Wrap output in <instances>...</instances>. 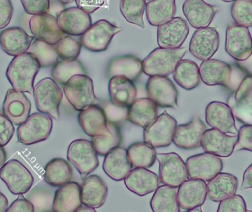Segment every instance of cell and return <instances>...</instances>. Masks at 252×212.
Masks as SVG:
<instances>
[{
	"label": "cell",
	"instance_id": "obj_23",
	"mask_svg": "<svg viewBox=\"0 0 252 212\" xmlns=\"http://www.w3.org/2000/svg\"><path fill=\"white\" fill-rule=\"evenodd\" d=\"M78 117L81 128L90 137L106 135L110 132L106 113L100 105H91L80 111Z\"/></svg>",
	"mask_w": 252,
	"mask_h": 212
},
{
	"label": "cell",
	"instance_id": "obj_10",
	"mask_svg": "<svg viewBox=\"0 0 252 212\" xmlns=\"http://www.w3.org/2000/svg\"><path fill=\"white\" fill-rule=\"evenodd\" d=\"M177 127L174 117L164 111L156 121L144 130L143 139L154 148H165L173 142V135Z\"/></svg>",
	"mask_w": 252,
	"mask_h": 212
},
{
	"label": "cell",
	"instance_id": "obj_6",
	"mask_svg": "<svg viewBox=\"0 0 252 212\" xmlns=\"http://www.w3.org/2000/svg\"><path fill=\"white\" fill-rule=\"evenodd\" d=\"M53 129L51 117L44 113H34L17 129L18 141L25 145L47 140Z\"/></svg>",
	"mask_w": 252,
	"mask_h": 212
},
{
	"label": "cell",
	"instance_id": "obj_9",
	"mask_svg": "<svg viewBox=\"0 0 252 212\" xmlns=\"http://www.w3.org/2000/svg\"><path fill=\"white\" fill-rule=\"evenodd\" d=\"M0 178L15 195L27 193L34 183L31 172L17 160H10L0 168Z\"/></svg>",
	"mask_w": 252,
	"mask_h": 212
},
{
	"label": "cell",
	"instance_id": "obj_8",
	"mask_svg": "<svg viewBox=\"0 0 252 212\" xmlns=\"http://www.w3.org/2000/svg\"><path fill=\"white\" fill-rule=\"evenodd\" d=\"M122 31V28L111 23L106 19H100L92 24L81 37V44L87 50L95 53L107 50L115 35Z\"/></svg>",
	"mask_w": 252,
	"mask_h": 212
},
{
	"label": "cell",
	"instance_id": "obj_60",
	"mask_svg": "<svg viewBox=\"0 0 252 212\" xmlns=\"http://www.w3.org/2000/svg\"><path fill=\"white\" fill-rule=\"evenodd\" d=\"M59 2L62 3L63 4H70V3L73 2V1H76V0H58Z\"/></svg>",
	"mask_w": 252,
	"mask_h": 212
},
{
	"label": "cell",
	"instance_id": "obj_11",
	"mask_svg": "<svg viewBox=\"0 0 252 212\" xmlns=\"http://www.w3.org/2000/svg\"><path fill=\"white\" fill-rule=\"evenodd\" d=\"M146 91L148 98L157 106L178 109L177 89L171 80L166 76H150L147 81Z\"/></svg>",
	"mask_w": 252,
	"mask_h": 212
},
{
	"label": "cell",
	"instance_id": "obj_38",
	"mask_svg": "<svg viewBox=\"0 0 252 212\" xmlns=\"http://www.w3.org/2000/svg\"><path fill=\"white\" fill-rule=\"evenodd\" d=\"M173 79L182 88L194 90L201 82L199 67L192 61L181 60L173 72Z\"/></svg>",
	"mask_w": 252,
	"mask_h": 212
},
{
	"label": "cell",
	"instance_id": "obj_19",
	"mask_svg": "<svg viewBox=\"0 0 252 212\" xmlns=\"http://www.w3.org/2000/svg\"><path fill=\"white\" fill-rule=\"evenodd\" d=\"M238 135H229L217 129H207L201 138V147L206 152L221 158L231 156L235 151Z\"/></svg>",
	"mask_w": 252,
	"mask_h": 212
},
{
	"label": "cell",
	"instance_id": "obj_4",
	"mask_svg": "<svg viewBox=\"0 0 252 212\" xmlns=\"http://www.w3.org/2000/svg\"><path fill=\"white\" fill-rule=\"evenodd\" d=\"M199 72L201 80L206 85H220L237 90L241 83L239 78L235 77L232 66L218 59L204 61L200 65Z\"/></svg>",
	"mask_w": 252,
	"mask_h": 212
},
{
	"label": "cell",
	"instance_id": "obj_15",
	"mask_svg": "<svg viewBox=\"0 0 252 212\" xmlns=\"http://www.w3.org/2000/svg\"><path fill=\"white\" fill-rule=\"evenodd\" d=\"M219 47V34L216 28L206 27L197 29L189 43V50L199 60L211 59Z\"/></svg>",
	"mask_w": 252,
	"mask_h": 212
},
{
	"label": "cell",
	"instance_id": "obj_53",
	"mask_svg": "<svg viewBox=\"0 0 252 212\" xmlns=\"http://www.w3.org/2000/svg\"><path fill=\"white\" fill-rule=\"evenodd\" d=\"M34 210L35 209H34L33 204L31 201L25 199L23 195H19V198L9 207L7 212H33Z\"/></svg>",
	"mask_w": 252,
	"mask_h": 212
},
{
	"label": "cell",
	"instance_id": "obj_28",
	"mask_svg": "<svg viewBox=\"0 0 252 212\" xmlns=\"http://www.w3.org/2000/svg\"><path fill=\"white\" fill-rule=\"evenodd\" d=\"M81 205V186L77 182H69L56 190L52 210L56 212H74Z\"/></svg>",
	"mask_w": 252,
	"mask_h": 212
},
{
	"label": "cell",
	"instance_id": "obj_44",
	"mask_svg": "<svg viewBox=\"0 0 252 212\" xmlns=\"http://www.w3.org/2000/svg\"><path fill=\"white\" fill-rule=\"evenodd\" d=\"M146 7L145 0H121L120 10L127 22L145 28L143 15Z\"/></svg>",
	"mask_w": 252,
	"mask_h": 212
},
{
	"label": "cell",
	"instance_id": "obj_14",
	"mask_svg": "<svg viewBox=\"0 0 252 212\" xmlns=\"http://www.w3.org/2000/svg\"><path fill=\"white\" fill-rule=\"evenodd\" d=\"M188 177L209 182L221 173L223 162L220 157L205 152L189 157L186 161Z\"/></svg>",
	"mask_w": 252,
	"mask_h": 212
},
{
	"label": "cell",
	"instance_id": "obj_59",
	"mask_svg": "<svg viewBox=\"0 0 252 212\" xmlns=\"http://www.w3.org/2000/svg\"><path fill=\"white\" fill-rule=\"evenodd\" d=\"M76 212H95V209L92 208V207H88V206L84 205V204H83V206L81 205V207H79V208L77 210Z\"/></svg>",
	"mask_w": 252,
	"mask_h": 212
},
{
	"label": "cell",
	"instance_id": "obj_49",
	"mask_svg": "<svg viewBox=\"0 0 252 212\" xmlns=\"http://www.w3.org/2000/svg\"><path fill=\"white\" fill-rule=\"evenodd\" d=\"M242 150L252 152V124H246L238 130V141L235 145V151Z\"/></svg>",
	"mask_w": 252,
	"mask_h": 212
},
{
	"label": "cell",
	"instance_id": "obj_35",
	"mask_svg": "<svg viewBox=\"0 0 252 212\" xmlns=\"http://www.w3.org/2000/svg\"><path fill=\"white\" fill-rule=\"evenodd\" d=\"M73 176L72 166L63 158H53L44 168V181L53 187H60L70 182Z\"/></svg>",
	"mask_w": 252,
	"mask_h": 212
},
{
	"label": "cell",
	"instance_id": "obj_29",
	"mask_svg": "<svg viewBox=\"0 0 252 212\" xmlns=\"http://www.w3.org/2000/svg\"><path fill=\"white\" fill-rule=\"evenodd\" d=\"M34 40L19 27L6 28L0 33V46L9 56H17L26 53Z\"/></svg>",
	"mask_w": 252,
	"mask_h": 212
},
{
	"label": "cell",
	"instance_id": "obj_3",
	"mask_svg": "<svg viewBox=\"0 0 252 212\" xmlns=\"http://www.w3.org/2000/svg\"><path fill=\"white\" fill-rule=\"evenodd\" d=\"M33 96L40 112L59 120V106L63 98V93L54 80L46 78L40 81L34 87Z\"/></svg>",
	"mask_w": 252,
	"mask_h": 212
},
{
	"label": "cell",
	"instance_id": "obj_37",
	"mask_svg": "<svg viewBox=\"0 0 252 212\" xmlns=\"http://www.w3.org/2000/svg\"><path fill=\"white\" fill-rule=\"evenodd\" d=\"M236 115L243 120L252 117V76L247 75L237 88L232 103Z\"/></svg>",
	"mask_w": 252,
	"mask_h": 212
},
{
	"label": "cell",
	"instance_id": "obj_46",
	"mask_svg": "<svg viewBox=\"0 0 252 212\" xmlns=\"http://www.w3.org/2000/svg\"><path fill=\"white\" fill-rule=\"evenodd\" d=\"M54 46L58 56L61 59L75 60L79 56L82 44L71 36H64Z\"/></svg>",
	"mask_w": 252,
	"mask_h": 212
},
{
	"label": "cell",
	"instance_id": "obj_41",
	"mask_svg": "<svg viewBox=\"0 0 252 212\" xmlns=\"http://www.w3.org/2000/svg\"><path fill=\"white\" fill-rule=\"evenodd\" d=\"M109 132L108 134L94 136L92 139L97 155L106 156L109 152L118 148L122 142V133L118 124L108 121Z\"/></svg>",
	"mask_w": 252,
	"mask_h": 212
},
{
	"label": "cell",
	"instance_id": "obj_61",
	"mask_svg": "<svg viewBox=\"0 0 252 212\" xmlns=\"http://www.w3.org/2000/svg\"><path fill=\"white\" fill-rule=\"evenodd\" d=\"M202 210H201V207H195V208L192 209V210H189V212H201Z\"/></svg>",
	"mask_w": 252,
	"mask_h": 212
},
{
	"label": "cell",
	"instance_id": "obj_24",
	"mask_svg": "<svg viewBox=\"0 0 252 212\" xmlns=\"http://www.w3.org/2000/svg\"><path fill=\"white\" fill-rule=\"evenodd\" d=\"M124 183L130 192L139 196H145L157 190L160 179L156 173L147 168L136 167L124 179Z\"/></svg>",
	"mask_w": 252,
	"mask_h": 212
},
{
	"label": "cell",
	"instance_id": "obj_40",
	"mask_svg": "<svg viewBox=\"0 0 252 212\" xmlns=\"http://www.w3.org/2000/svg\"><path fill=\"white\" fill-rule=\"evenodd\" d=\"M127 151L129 159L135 168H149L157 159V152L154 147L145 142H134Z\"/></svg>",
	"mask_w": 252,
	"mask_h": 212
},
{
	"label": "cell",
	"instance_id": "obj_51",
	"mask_svg": "<svg viewBox=\"0 0 252 212\" xmlns=\"http://www.w3.org/2000/svg\"><path fill=\"white\" fill-rule=\"evenodd\" d=\"M15 129L13 122L4 115L0 113V145L5 146L11 140Z\"/></svg>",
	"mask_w": 252,
	"mask_h": 212
},
{
	"label": "cell",
	"instance_id": "obj_31",
	"mask_svg": "<svg viewBox=\"0 0 252 212\" xmlns=\"http://www.w3.org/2000/svg\"><path fill=\"white\" fill-rule=\"evenodd\" d=\"M127 151L122 147L112 150L105 156L103 168L105 173L113 180H124L132 169Z\"/></svg>",
	"mask_w": 252,
	"mask_h": 212
},
{
	"label": "cell",
	"instance_id": "obj_5",
	"mask_svg": "<svg viewBox=\"0 0 252 212\" xmlns=\"http://www.w3.org/2000/svg\"><path fill=\"white\" fill-rule=\"evenodd\" d=\"M67 158L75 166L84 180L99 166L97 151L91 141L76 139L68 148Z\"/></svg>",
	"mask_w": 252,
	"mask_h": 212
},
{
	"label": "cell",
	"instance_id": "obj_47",
	"mask_svg": "<svg viewBox=\"0 0 252 212\" xmlns=\"http://www.w3.org/2000/svg\"><path fill=\"white\" fill-rule=\"evenodd\" d=\"M100 106L104 110L108 121L120 125L128 120V108L117 106L108 101L103 102Z\"/></svg>",
	"mask_w": 252,
	"mask_h": 212
},
{
	"label": "cell",
	"instance_id": "obj_32",
	"mask_svg": "<svg viewBox=\"0 0 252 212\" xmlns=\"http://www.w3.org/2000/svg\"><path fill=\"white\" fill-rule=\"evenodd\" d=\"M208 182L207 196L214 202H220L235 195L238 190V178L230 173H219Z\"/></svg>",
	"mask_w": 252,
	"mask_h": 212
},
{
	"label": "cell",
	"instance_id": "obj_26",
	"mask_svg": "<svg viewBox=\"0 0 252 212\" xmlns=\"http://www.w3.org/2000/svg\"><path fill=\"white\" fill-rule=\"evenodd\" d=\"M31 103L22 91L8 90L3 103V114L16 125L26 121L31 113Z\"/></svg>",
	"mask_w": 252,
	"mask_h": 212
},
{
	"label": "cell",
	"instance_id": "obj_18",
	"mask_svg": "<svg viewBox=\"0 0 252 212\" xmlns=\"http://www.w3.org/2000/svg\"><path fill=\"white\" fill-rule=\"evenodd\" d=\"M189 32L186 21L182 17H174L158 27L157 42L162 48H179L188 38Z\"/></svg>",
	"mask_w": 252,
	"mask_h": 212
},
{
	"label": "cell",
	"instance_id": "obj_13",
	"mask_svg": "<svg viewBox=\"0 0 252 212\" xmlns=\"http://www.w3.org/2000/svg\"><path fill=\"white\" fill-rule=\"evenodd\" d=\"M159 163V177L164 185L178 188L188 180L186 164L176 152L157 153Z\"/></svg>",
	"mask_w": 252,
	"mask_h": 212
},
{
	"label": "cell",
	"instance_id": "obj_45",
	"mask_svg": "<svg viewBox=\"0 0 252 212\" xmlns=\"http://www.w3.org/2000/svg\"><path fill=\"white\" fill-rule=\"evenodd\" d=\"M232 19L237 25L252 27V0H236L231 8Z\"/></svg>",
	"mask_w": 252,
	"mask_h": 212
},
{
	"label": "cell",
	"instance_id": "obj_30",
	"mask_svg": "<svg viewBox=\"0 0 252 212\" xmlns=\"http://www.w3.org/2000/svg\"><path fill=\"white\" fill-rule=\"evenodd\" d=\"M109 99L112 104L128 108L137 96L133 81L124 76H114L109 82Z\"/></svg>",
	"mask_w": 252,
	"mask_h": 212
},
{
	"label": "cell",
	"instance_id": "obj_22",
	"mask_svg": "<svg viewBox=\"0 0 252 212\" xmlns=\"http://www.w3.org/2000/svg\"><path fill=\"white\" fill-rule=\"evenodd\" d=\"M207 197V186L201 179H189L184 182L177 191L178 202L182 210L189 211L201 207Z\"/></svg>",
	"mask_w": 252,
	"mask_h": 212
},
{
	"label": "cell",
	"instance_id": "obj_56",
	"mask_svg": "<svg viewBox=\"0 0 252 212\" xmlns=\"http://www.w3.org/2000/svg\"><path fill=\"white\" fill-rule=\"evenodd\" d=\"M237 65L244 73L250 75V76H252V53L251 56L246 60L238 61Z\"/></svg>",
	"mask_w": 252,
	"mask_h": 212
},
{
	"label": "cell",
	"instance_id": "obj_17",
	"mask_svg": "<svg viewBox=\"0 0 252 212\" xmlns=\"http://www.w3.org/2000/svg\"><path fill=\"white\" fill-rule=\"evenodd\" d=\"M205 119L212 128L227 134L238 135L235 116L229 105L219 101L211 102L206 108Z\"/></svg>",
	"mask_w": 252,
	"mask_h": 212
},
{
	"label": "cell",
	"instance_id": "obj_36",
	"mask_svg": "<svg viewBox=\"0 0 252 212\" xmlns=\"http://www.w3.org/2000/svg\"><path fill=\"white\" fill-rule=\"evenodd\" d=\"M176 0H151L145 7L147 19L150 25L160 26L174 18Z\"/></svg>",
	"mask_w": 252,
	"mask_h": 212
},
{
	"label": "cell",
	"instance_id": "obj_63",
	"mask_svg": "<svg viewBox=\"0 0 252 212\" xmlns=\"http://www.w3.org/2000/svg\"><path fill=\"white\" fill-rule=\"evenodd\" d=\"M145 1H151V0H145Z\"/></svg>",
	"mask_w": 252,
	"mask_h": 212
},
{
	"label": "cell",
	"instance_id": "obj_58",
	"mask_svg": "<svg viewBox=\"0 0 252 212\" xmlns=\"http://www.w3.org/2000/svg\"><path fill=\"white\" fill-rule=\"evenodd\" d=\"M6 160H7V154H6L5 150L3 146L0 145V168L5 164Z\"/></svg>",
	"mask_w": 252,
	"mask_h": 212
},
{
	"label": "cell",
	"instance_id": "obj_20",
	"mask_svg": "<svg viewBox=\"0 0 252 212\" xmlns=\"http://www.w3.org/2000/svg\"><path fill=\"white\" fill-rule=\"evenodd\" d=\"M56 19L63 33L72 36H81L92 25L90 15L78 7L62 10Z\"/></svg>",
	"mask_w": 252,
	"mask_h": 212
},
{
	"label": "cell",
	"instance_id": "obj_48",
	"mask_svg": "<svg viewBox=\"0 0 252 212\" xmlns=\"http://www.w3.org/2000/svg\"><path fill=\"white\" fill-rule=\"evenodd\" d=\"M247 211V204L241 195H234L220 201L218 208L219 212H245Z\"/></svg>",
	"mask_w": 252,
	"mask_h": 212
},
{
	"label": "cell",
	"instance_id": "obj_42",
	"mask_svg": "<svg viewBox=\"0 0 252 212\" xmlns=\"http://www.w3.org/2000/svg\"><path fill=\"white\" fill-rule=\"evenodd\" d=\"M76 75H87V71L80 61L63 60L53 66L52 77L56 83L65 84Z\"/></svg>",
	"mask_w": 252,
	"mask_h": 212
},
{
	"label": "cell",
	"instance_id": "obj_12",
	"mask_svg": "<svg viewBox=\"0 0 252 212\" xmlns=\"http://www.w3.org/2000/svg\"><path fill=\"white\" fill-rule=\"evenodd\" d=\"M226 53L238 61L246 60L252 53V38L247 27L229 24L226 28Z\"/></svg>",
	"mask_w": 252,
	"mask_h": 212
},
{
	"label": "cell",
	"instance_id": "obj_33",
	"mask_svg": "<svg viewBox=\"0 0 252 212\" xmlns=\"http://www.w3.org/2000/svg\"><path fill=\"white\" fill-rule=\"evenodd\" d=\"M158 117L157 105L150 98L136 99L128 107L129 121L143 128L152 124Z\"/></svg>",
	"mask_w": 252,
	"mask_h": 212
},
{
	"label": "cell",
	"instance_id": "obj_57",
	"mask_svg": "<svg viewBox=\"0 0 252 212\" xmlns=\"http://www.w3.org/2000/svg\"><path fill=\"white\" fill-rule=\"evenodd\" d=\"M8 209V201L7 198L0 192V212H7Z\"/></svg>",
	"mask_w": 252,
	"mask_h": 212
},
{
	"label": "cell",
	"instance_id": "obj_7",
	"mask_svg": "<svg viewBox=\"0 0 252 212\" xmlns=\"http://www.w3.org/2000/svg\"><path fill=\"white\" fill-rule=\"evenodd\" d=\"M65 95L76 111H81L95 103L93 81L87 75H76L64 85Z\"/></svg>",
	"mask_w": 252,
	"mask_h": 212
},
{
	"label": "cell",
	"instance_id": "obj_62",
	"mask_svg": "<svg viewBox=\"0 0 252 212\" xmlns=\"http://www.w3.org/2000/svg\"><path fill=\"white\" fill-rule=\"evenodd\" d=\"M222 1H225V2H232V1H236V0H222Z\"/></svg>",
	"mask_w": 252,
	"mask_h": 212
},
{
	"label": "cell",
	"instance_id": "obj_27",
	"mask_svg": "<svg viewBox=\"0 0 252 212\" xmlns=\"http://www.w3.org/2000/svg\"><path fill=\"white\" fill-rule=\"evenodd\" d=\"M82 204L92 208L101 207L106 202L108 195V186L100 176L97 175L87 176L81 186Z\"/></svg>",
	"mask_w": 252,
	"mask_h": 212
},
{
	"label": "cell",
	"instance_id": "obj_16",
	"mask_svg": "<svg viewBox=\"0 0 252 212\" xmlns=\"http://www.w3.org/2000/svg\"><path fill=\"white\" fill-rule=\"evenodd\" d=\"M29 27L35 39L50 45H56L65 36L56 18L47 13L33 15L30 19Z\"/></svg>",
	"mask_w": 252,
	"mask_h": 212
},
{
	"label": "cell",
	"instance_id": "obj_50",
	"mask_svg": "<svg viewBox=\"0 0 252 212\" xmlns=\"http://www.w3.org/2000/svg\"><path fill=\"white\" fill-rule=\"evenodd\" d=\"M24 10L28 14H42L48 12L50 0H20Z\"/></svg>",
	"mask_w": 252,
	"mask_h": 212
},
{
	"label": "cell",
	"instance_id": "obj_43",
	"mask_svg": "<svg viewBox=\"0 0 252 212\" xmlns=\"http://www.w3.org/2000/svg\"><path fill=\"white\" fill-rule=\"evenodd\" d=\"M27 52L35 56L41 67L54 66L59 61V56L55 46L38 39H34L32 41Z\"/></svg>",
	"mask_w": 252,
	"mask_h": 212
},
{
	"label": "cell",
	"instance_id": "obj_39",
	"mask_svg": "<svg viewBox=\"0 0 252 212\" xmlns=\"http://www.w3.org/2000/svg\"><path fill=\"white\" fill-rule=\"evenodd\" d=\"M150 206L154 212H180L176 188L167 185L158 186L150 201Z\"/></svg>",
	"mask_w": 252,
	"mask_h": 212
},
{
	"label": "cell",
	"instance_id": "obj_21",
	"mask_svg": "<svg viewBox=\"0 0 252 212\" xmlns=\"http://www.w3.org/2000/svg\"><path fill=\"white\" fill-rule=\"evenodd\" d=\"M206 130L207 126L201 117L195 115L188 124L177 125L173 135V143L182 149H196L201 147V138Z\"/></svg>",
	"mask_w": 252,
	"mask_h": 212
},
{
	"label": "cell",
	"instance_id": "obj_52",
	"mask_svg": "<svg viewBox=\"0 0 252 212\" xmlns=\"http://www.w3.org/2000/svg\"><path fill=\"white\" fill-rule=\"evenodd\" d=\"M13 7L10 0H0V29L7 27L11 21Z\"/></svg>",
	"mask_w": 252,
	"mask_h": 212
},
{
	"label": "cell",
	"instance_id": "obj_2",
	"mask_svg": "<svg viewBox=\"0 0 252 212\" xmlns=\"http://www.w3.org/2000/svg\"><path fill=\"white\" fill-rule=\"evenodd\" d=\"M186 53L185 47L155 49L142 61V70L148 76L168 77Z\"/></svg>",
	"mask_w": 252,
	"mask_h": 212
},
{
	"label": "cell",
	"instance_id": "obj_34",
	"mask_svg": "<svg viewBox=\"0 0 252 212\" xmlns=\"http://www.w3.org/2000/svg\"><path fill=\"white\" fill-rule=\"evenodd\" d=\"M142 70V61L132 55L119 56L111 61L108 66L107 75L109 78L124 76L135 81L139 78Z\"/></svg>",
	"mask_w": 252,
	"mask_h": 212
},
{
	"label": "cell",
	"instance_id": "obj_54",
	"mask_svg": "<svg viewBox=\"0 0 252 212\" xmlns=\"http://www.w3.org/2000/svg\"><path fill=\"white\" fill-rule=\"evenodd\" d=\"M75 1L78 7L91 14L103 7L106 0H76Z\"/></svg>",
	"mask_w": 252,
	"mask_h": 212
},
{
	"label": "cell",
	"instance_id": "obj_25",
	"mask_svg": "<svg viewBox=\"0 0 252 212\" xmlns=\"http://www.w3.org/2000/svg\"><path fill=\"white\" fill-rule=\"evenodd\" d=\"M219 8L204 0H185L182 11L187 20L194 28L209 27L213 22Z\"/></svg>",
	"mask_w": 252,
	"mask_h": 212
},
{
	"label": "cell",
	"instance_id": "obj_55",
	"mask_svg": "<svg viewBox=\"0 0 252 212\" xmlns=\"http://www.w3.org/2000/svg\"><path fill=\"white\" fill-rule=\"evenodd\" d=\"M241 189V190L252 189V163L244 171Z\"/></svg>",
	"mask_w": 252,
	"mask_h": 212
},
{
	"label": "cell",
	"instance_id": "obj_1",
	"mask_svg": "<svg viewBox=\"0 0 252 212\" xmlns=\"http://www.w3.org/2000/svg\"><path fill=\"white\" fill-rule=\"evenodd\" d=\"M41 67L35 56L26 52L13 58L6 75L15 90L32 94L34 81Z\"/></svg>",
	"mask_w": 252,
	"mask_h": 212
}]
</instances>
